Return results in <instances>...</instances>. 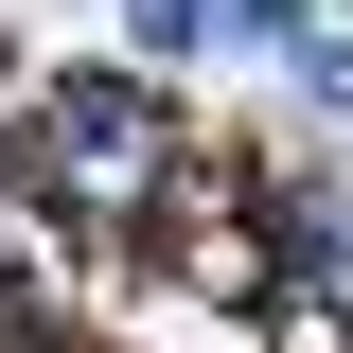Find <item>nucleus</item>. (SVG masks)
Returning a JSON list of instances; mask_svg holds the SVG:
<instances>
[{"instance_id": "f257e3e1", "label": "nucleus", "mask_w": 353, "mask_h": 353, "mask_svg": "<svg viewBox=\"0 0 353 353\" xmlns=\"http://www.w3.org/2000/svg\"><path fill=\"white\" fill-rule=\"evenodd\" d=\"M53 176H71V194H124L141 176V88L124 71H71L53 88Z\"/></svg>"}]
</instances>
